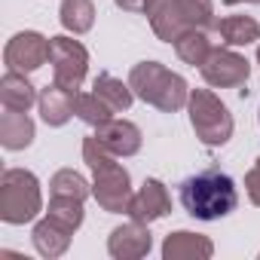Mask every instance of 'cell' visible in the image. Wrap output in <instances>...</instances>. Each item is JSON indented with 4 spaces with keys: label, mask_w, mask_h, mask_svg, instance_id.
I'll use <instances>...</instances> for the list:
<instances>
[{
    "label": "cell",
    "mask_w": 260,
    "mask_h": 260,
    "mask_svg": "<svg viewBox=\"0 0 260 260\" xmlns=\"http://www.w3.org/2000/svg\"><path fill=\"white\" fill-rule=\"evenodd\" d=\"M153 28V34L162 40V43H175L184 31H187V22L178 10V0H147L144 10H141Z\"/></svg>",
    "instance_id": "cell-12"
},
{
    "label": "cell",
    "mask_w": 260,
    "mask_h": 260,
    "mask_svg": "<svg viewBox=\"0 0 260 260\" xmlns=\"http://www.w3.org/2000/svg\"><path fill=\"white\" fill-rule=\"evenodd\" d=\"M49 61H52V74L58 86L64 89H80L89 71V52L80 40L71 37H49Z\"/></svg>",
    "instance_id": "cell-6"
},
{
    "label": "cell",
    "mask_w": 260,
    "mask_h": 260,
    "mask_svg": "<svg viewBox=\"0 0 260 260\" xmlns=\"http://www.w3.org/2000/svg\"><path fill=\"white\" fill-rule=\"evenodd\" d=\"M181 205L196 220H220V217L233 214L239 205L236 181L214 166L199 175H190L181 184Z\"/></svg>",
    "instance_id": "cell-1"
},
{
    "label": "cell",
    "mask_w": 260,
    "mask_h": 260,
    "mask_svg": "<svg viewBox=\"0 0 260 260\" xmlns=\"http://www.w3.org/2000/svg\"><path fill=\"white\" fill-rule=\"evenodd\" d=\"M71 236H74V233H71V230H64L61 223H55L52 217L37 220V223H34V233H31L37 254H43V257H49V260L61 257V254L71 248Z\"/></svg>",
    "instance_id": "cell-16"
},
{
    "label": "cell",
    "mask_w": 260,
    "mask_h": 260,
    "mask_svg": "<svg viewBox=\"0 0 260 260\" xmlns=\"http://www.w3.org/2000/svg\"><path fill=\"white\" fill-rule=\"evenodd\" d=\"M4 61L10 71L19 74H34L49 61V37H43L40 31H22L16 34L7 49H4Z\"/></svg>",
    "instance_id": "cell-8"
},
{
    "label": "cell",
    "mask_w": 260,
    "mask_h": 260,
    "mask_svg": "<svg viewBox=\"0 0 260 260\" xmlns=\"http://www.w3.org/2000/svg\"><path fill=\"white\" fill-rule=\"evenodd\" d=\"M74 113H77L83 122H89V125H101V122H107V119L113 116V110H110L95 92H89V95H80V92H77V107H74Z\"/></svg>",
    "instance_id": "cell-25"
},
{
    "label": "cell",
    "mask_w": 260,
    "mask_h": 260,
    "mask_svg": "<svg viewBox=\"0 0 260 260\" xmlns=\"http://www.w3.org/2000/svg\"><path fill=\"white\" fill-rule=\"evenodd\" d=\"M226 7H236V4H260V0H223Z\"/></svg>",
    "instance_id": "cell-28"
},
{
    "label": "cell",
    "mask_w": 260,
    "mask_h": 260,
    "mask_svg": "<svg viewBox=\"0 0 260 260\" xmlns=\"http://www.w3.org/2000/svg\"><path fill=\"white\" fill-rule=\"evenodd\" d=\"M58 22L71 34H86L95 25V4L92 0H64L58 10Z\"/></svg>",
    "instance_id": "cell-21"
},
{
    "label": "cell",
    "mask_w": 260,
    "mask_h": 260,
    "mask_svg": "<svg viewBox=\"0 0 260 260\" xmlns=\"http://www.w3.org/2000/svg\"><path fill=\"white\" fill-rule=\"evenodd\" d=\"M169 211H172L169 190H166V184L156 181V178H147V181L141 184V190L132 193V202H128V208H125V214L132 217V220L147 223V226H150L153 220L166 217Z\"/></svg>",
    "instance_id": "cell-9"
},
{
    "label": "cell",
    "mask_w": 260,
    "mask_h": 260,
    "mask_svg": "<svg viewBox=\"0 0 260 260\" xmlns=\"http://www.w3.org/2000/svg\"><path fill=\"white\" fill-rule=\"evenodd\" d=\"M257 116H260V113H257Z\"/></svg>",
    "instance_id": "cell-30"
},
{
    "label": "cell",
    "mask_w": 260,
    "mask_h": 260,
    "mask_svg": "<svg viewBox=\"0 0 260 260\" xmlns=\"http://www.w3.org/2000/svg\"><path fill=\"white\" fill-rule=\"evenodd\" d=\"M172 46H175L178 58H181L184 64H193V68H202V61H205L208 52L214 49L211 40H208V31H202V28H187Z\"/></svg>",
    "instance_id": "cell-20"
},
{
    "label": "cell",
    "mask_w": 260,
    "mask_h": 260,
    "mask_svg": "<svg viewBox=\"0 0 260 260\" xmlns=\"http://www.w3.org/2000/svg\"><path fill=\"white\" fill-rule=\"evenodd\" d=\"M211 254H214V242L202 233L178 230V233H169L162 242L166 260H208Z\"/></svg>",
    "instance_id": "cell-13"
},
{
    "label": "cell",
    "mask_w": 260,
    "mask_h": 260,
    "mask_svg": "<svg viewBox=\"0 0 260 260\" xmlns=\"http://www.w3.org/2000/svg\"><path fill=\"white\" fill-rule=\"evenodd\" d=\"M150 248H153V236L147 223H138V220L122 223L107 236V251L113 260H138V257H147Z\"/></svg>",
    "instance_id": "cell-10"
},
{
    "label": "cell",
    "mask_w": 260,
    "mask_h": 260,
    "mask_svg": "<svg viewBox=\"0 0 260 260\" xmlns=\"http://www.w3.org/2000/svg\"><path fill=\"white\" fill-rule=\"evenodd\" d=\"M190 125L205 147H223L233 138V113L211 89H190Z\"/></svg>",
    "instance_id": "cell-4"
},
{
    "label": "cell",
    "mask_w": 260,
    "mask_h": 260,
    "mask_svg": "<svg viewBox=\"0 0 260 260\" xmlns=\"http://www.w3.org/2000/svg\"><path fill=\"white\" fill-rule=\"evenodd\" d=\"M49 193L52 196H74V199H89L92 196V184L80 175V172H74V169H61V172H55L52 175V181H49Z\"/></svg>",
    "instance_id": "cell-23"
},
{
    "label": "cell",
    "mask_w": 260,
    "mask_h": 260,
    "mask_svg": "<svg viewBox=\"0 0 260 260\" xmlns=\"http://www.w3.org/2000/svg\"><path fill=\"white\" fill-rule=\"evenodd\" d=\"M92 196L107 214H122L132 202V178L113 159L92 169Z\"/></svg>",
    "instance_id": "cell-5"
},
{
    "label": "cell",
    "mask_w": 260,
    "mask_h": 260,
    "mask_svg": "<svg viewBox=\"0 0 260 260\" xmlns=\"http://www.w3.org/2000/svg\"><path fill=\"white\" fill-rule=\"evenodd\" d=\"M46 217H52L55 223H61L64 230L77 233L83 226V199H74V196H52L49 199V208H46Z\"/></svg>",
    "instance_id": "cell-22"
},
{
    "label": "cell",
    "mask_w": 260,
    "mask_h": 260,
    "mask_svg": "<svg viewBox=\"0 0 260 260\" xmlns=\"http://www.w3.org/2000/svg\"><path fill=\"white\" fill-rule=\"evenodd\" d=\"M128 86H132L135 98L144 104H153L162 113H178L190 101V86L181 74L162 68L159 61H138L128 71Z\"/></svg>",
    "instance_id": "cell-2"
},
{
    "label": "cell",
    "mask_w": 260,
    "mask_h": 260,
    "mask_svg": "<svg viewBox=\"0 0 260 260\" xmlns=\"http://www.w3.org/2000/svg\"><path fill=\"white\" fill-rule=\"evenodd\" d=\"M113 4H116L119 10H125V13H138V10H144L147 0H113Z\"/></svg>",
    "instance_id": "cell-27"
},
{
    "label": "cell",
    "mask_w": 260,
    "mask_h": 260,
    "mask_svg": "<svg viewBox=\"0 0 260 260\" xmlns=\"http://www.w3.org/2000/svg\"><path fill=\"white\" fill-rule=\"evenodd\" d=\"M202 77L208 86L214 89H239L248 83V74H251V64L245 55L233 52L230 46H217L208 52V58L202 61Z\"/></svg>",
    "instance_id": "cell-7"
},
{
    "label": "cell",
    "mask_w": 260,
    "mask_h": 260,
    "mask_svg": "<svg viewBox=\"0 0 260 260\" xmlns=\"http://www.w3.org/2000/svg\"><path fill=\"white\" fill-rule=\"evenodd\" d=\"M34 141V119L25 110H7L0 116V144L7 150H25Z\"/></svg>",
    "instance_id": "cell-17"
},
{
    "label": "cell",
    "mask_w": 260,
    "mask_h": 260,
    "mask_svg": "<svg viewBox=\"0 0 260 260\" xmlns=\"http://www.w3.org/2000/svg\"><path fill=\"white\" fill-rule=\"evenodd\" d=\"M214 31L226 46H248L260 40V22L251 16H226L214 25Z\"/></svg>",
    "instance_id": "cell-18"
},
{
    "label": "cell",
    "mask_w": 260,
    "mask_h": 260,
    "mask_svg": "<svg viewBox=\"0 0 260 260\" xmlns=\"http://www.w3.org/2000/svg\"><path fill=\"white\" fill-rule=\"evenodd\" d=\"M98 141L113 153V156H135L141 150V128L128 119H107L101 125H95Z\"/></svg>",
    "instance_id": "cell-11"
},
{
    "label": "cell",
    "mask_w": 260,
    "mask_h": 260,
    "mask_svg": "<svg viewBox=\"0 0 260 260\" xmlns=\"http://www.w3.org/2000/svg\"><path fill=\"white\" fill-rule=\"evenodd\" d=\"M37 89L34 83L28 80V74H19V71H7L4 80H0V101H4L7 110H31L37 104Z\"/></svg>",
    "instance_id": "cell-15"
},
{
    "label": "cell",
    "mask_w": 260,
    "mask_h": 260,
    "mask_svg": "<svg viewBox=\"0 0 260 260\" xmlns=\"http://www.w3.org/2000/svg\"><path fill=\"white\" fill-rule=\"evenodd\" d=\"M37 107H40V116L46 125H64L71 116H74V107H77V92L74 89H64L58 83L40 89V98H37Z\"/></svg>",
    "instance_id": "cell-14"
},
{
    "label": "cell",
    "mask_w": 260,
    "mask_h": 260,
    "mask_svg": "<svg viewBox=\"0 0 260 260\" xmlns=\"http://www.w3.org/2000/svg\"><path fill=\"white\" fill-rule=\"evenodd\" d=\"M245 193H248V199L260 208V159H257V166L245 175Z\"/></svg>",
    "instance_id": "cell-26"
},
{
    "label": "cell",
    "mask_w": 260,
    "mask_h": 260,
    "mask_svg": "<svg viewBox=\"0 0 260 260\" xmlns=\"http://www.w3.org/2000/svg\"><path fill=\"white\" fill-rule=\"evenodd\" d=\"M257 64H260V46H257Z\"/></svg>",
    "instance_id": "cell-29"
},
{
    "label": "cell",
    "mask_w": 260,
    "mask_h": 260,
    "mask_svg": "<svg viewBox=\"0 0 260 260\" xmlns=\"http://www.w3.org/2000/svg\"><path fill=\"white\" fill-rule=\"evenodd\" d=\"M43 211L40 181L28 169H7L0 175V220L4 223H31Z\"/></svg>",
    "instance_id": "cell-3"
},
{
    "label": "cell",
    "mask_w": 260,
    "mask_h": 260,
    "mask_svg": "<svg viewBox=\"0 0 260 260\" xmlns=\"http://www.w3.org/2000/svg\"><path fill=\"white\" fill-rule=\"evenodd\" d=\"M92 89H95V95H98V98H101L113 113L128 110V107H132V101H135L132 86L122 83V80H119V77H113V74H98Z\"/></svg>",
    "instance_id": "cell-19"
},
{
    "label": "cell",
    "mask_w": 260,
    "mask_h": 260,
    "mask_svg": "<svg viewBox=\"0 0 260 260\" xmlns=\"http://www.w3.org/2000/svg\"><path fill=\"white\" fill-rule=\"evenodd\" d=\"M178 10L187 22V28H214V0H178Z\"/></svg>",
    "instance_id": "cell-24"
}]
</instances>
